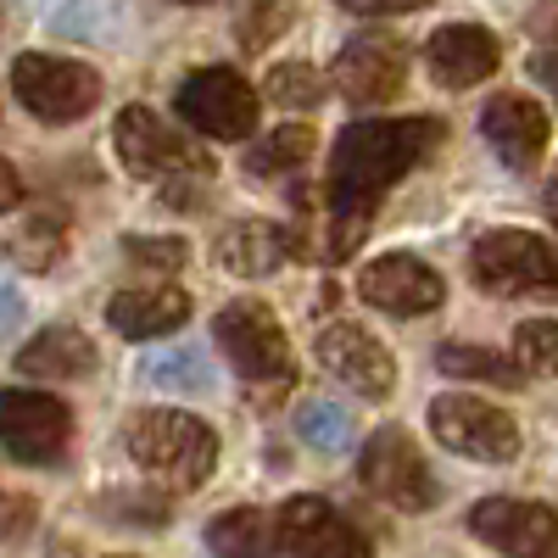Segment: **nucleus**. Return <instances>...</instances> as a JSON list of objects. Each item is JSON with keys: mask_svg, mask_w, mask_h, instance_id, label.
<instances>
[{"mask_svg": "<svg viewBox=\"0 0 558 558\" xmlns=\"http://www.w3.org/2000/svg\"><path fill=\"white\" fill-rule=\"evenodd\" d=\"M341 7L357 12V17H402V12L430 7V0H341Z\"/></svg>", "mask_w": 558, "mask_h": 558, "instance_id": "7c9ffc66", "label": "nucleus"}, {"mask_svg": "<svg viewBox=\"0 0 558 558\" xmlns=\"http://www.w3.org/2000/svg\"><path fill=\"white\" fill-rule=\"evenodd\" d=\"M447 140L441 118H368V123H352L341 140H336V157H330V207L352 213V223L363 229L375 202L402 184L418 162H430L436 146Z\"/></svg>", "mask_w": 558, "mask_h": 558, "instance_id": "f257e3e1", "label": "nucleus"}, {"mask_svg": "<svg viewBox=\"0 0 558 558\" xmlns=\"http://www.w3.org/2000/svg\"><path fill=\"white\" fill-rule=\"evenodd\" d=\"M123 252L134 263H151V268H179L184 263V241H162V235H129Z\"/></svg>", "mask_w": 558, "mask_h": 558, "instance_id": "c85d7f7f", "label": "nucleus"}, {"mask_svg": "<svg viewBox=\"0 0 558 558\" xmlns=\"http://www.w3.org/2000/svg\"><path fill=\"white\" fill-rule=\"evenodd\" d=\"M497 62H502L497 39H492L486 28H475V23L436 28L430 45H425V68H430V78L447 84V89H475L481 78L497 73Z\"/></svg>", "mask_w": 558, "mask_h": 558, "instance_id": "f3484780", "label": "nucleus"}, {"mask_svg": "<svg viewBox=\"0 0 558 558\" xmlns=\"http://www.w3.org/2000/svg\"><path fill=\"white\" fill-rule=\"evenodd\" d=\"M179 118L207 140H246L257 129V89L235 68H202L179 84Z\"/></svg>", "mask_w": 558, "mask_h": 558, "instance_id": "423d86ee", "label": "nucleus"}, {"mask_svg": "<svg viewBox=\"0 0 558 558\" xmlns=\"http://www.w3.org/2000/svg\"><path fill=\"white\" fill-rule=\"evenodd\" d=\"M207 547L218 558H274L279 553V514L263 508H229L207 525Z\"/></svg>", "mask_w": 558, "mask_h": 558, "instance_id": "412c9836", "label": "nucleus"}, {"mask_svg": "<svg viewBox=\"0 0 558 558\" xmlns=\"http://www.w3.org/2000/svg\"><path fill=\"white\" fill-rule=\"evenodd\" d=\"M542 207H547V218H553V229H558V168H553L547 191H542Z\"/></svg>", "mask_w": 558, "mask_h": 558, "instance_id": "c9c22d12", "label": "nucleus"}, {"mask_svg": "<svg viewBox=\"0 0 558 558\" xmlns=\"http://www.w3.org/2000/svg\"><path fill=\"white\" fill-rule=\"evenodd\" d=\"M357 296L368 307H380L391 318H418V313H436L447 286L430 263H418L408 252H391V257H375L363 274H357Z\"/></svg>", "mask_w": 558, "mask_h": 558, "instance_id": "4468645a", "label": "nucleus"}, {"mask_svg": "<svg viewBox=\"0 0 558 558\" xmlns=\"http://www.w3.org/2000/svg\"><path fill=\"white\" fill-rule=\"evenodd\" d=\"M336 84H341V96L352 107H386L402 96V84H408V51H402V39L391 34H357L341 45V62H336Z\"/></svg>", "mask_w": 558, "mask_h": 558, "instance_id": "f8f14e48", "label": "nucleus"}, {"mask_svg": "<svg viewBox=\"0 0 558 558\" xmlns=\"http://www.w3.org/2000/svg\"><path fill=\"white\" fill-rule=\"evenodd\" d=\"M57 241H62L57 223H28L23 235H17V246H12V257L23 268H51L57 263Z\"/></svg>", "mask_w": 558, "mask_h": 558, "instance_id": "cd10ccee", "label": "nucleus"}, {"mask_svg": "<svg viewBox=\"0 0 558 558\" xmlns=\"http://www.w3.org/2000/svg\"><path fill=\"white\" fill-rule=\"evenodd\" d=\"M470 279L492 296L558 302V246L531 235V229H492L470 252Z\"/></svg>", "mask_w": 558, "mask_h": 558, "instance_id": "7ed1b4c3", "label": "nucleus"}, {"mask_svg": "<svg viewBox=\"0 0 558 558\" xmlns=\"http://www.w3.org/2000/svg\"><path fill=\"white\" fill-rule=\"evenodd\" d=\"M73 436V413L45 391H0V447L23 463H57Z\"/></svg>", "mask_w": 558, "mask_h": 558, "instance_id": "9d476101", "label": "nucleus"}, {"mask_svg": "<svg viewBox=\"0 0 558 558\" xmlns=\"http://www.w3.org/2000/svg\"><path fill=\"white\" fill-rule=\"evenodd\" d=\"M525 28H531V39H542V45H547V51H558V0H547V7H536Z\"/></svg>", "mask_w": 558, "mask_h": 558, "instance_id": "2f4dec72", "label": "nucleus"}, {"mask_svg": "<svg viewBox=\"0 0 558 558\" xmlns=\"http://www.w3.org/2000/svg\"><path fill=\"white\" fill-rule=\"evenodd\" d=\"M531 78L547 89V96L558 101V51H542V57H531Z\"/></svg>", "mask_w": 558, "mask_h": 558, "instance_id": "473e14b6", "label": "nucleus"}, {"mask_svg": "<svg viewBox=\"0 0 558 558\" xmlns=\"http://www.w3.org/2000/svg\"><path fill=\"white\" fill-rule=\"evenodd\" d=\"M129 458L146 470L151 481L173 486V492H196L213 470H218V436L207 418L184 413V408H146L129 418Z\"/></svg>", "mask_w": 558, "mask_h": 558, "instance_id": "f03ea898", "label": "nucleus"}, {"mask_svg": "<svg viewBox=\"0 0 558 558\" xmlns=\"http://www.w3.org/2000/svg\"><path fill=\"white\" fill-rule=\"evenodd\" d=\"M17 324H23V302H17L12 286H0V336H12Z\"/></svg>", "mask_w": 558, "mask_h": 558, "instance_id": "f704fd0d", "label": "nucleus"}, {"mask_svg": "<svg viewBox=\"0 0 558 558\" xmlns=\"http://www.w3.org/2000/svg\"><path fill=\"white\" fill-rule=\"evenodd\" d=\"M140 375H146V386L196 397V391L213 386V363H207V352H196V347H168V352H151L146 363H140Z\"/></svg>", "mask_w": 558, "mask_h": 558, "instance_id": "4be33fe9", "label": "nucleus"}, {"mask_svg": "<svg viewBox=\"0 0 558 558\" xmlns=\"http://www.w3.org/2000/svg\"><path fill=\"white\" fill-rule=\"evenodd\" d=\"M0 23H7V7H0Z\"/></svg>", "mask_w": 558, "mask_h": 558, "instance_id": "4c0bfd02", "label": "nucleus"}, {"mask_svg": "<svg viewBox=\"0 0 558 558\" xmlns=\"http://www.w3.org/2000/svg\"><path fill=\"white\" fill-rule=\"evenodd\" d=\"M279 17H286V7H252V12L241 17V45H268L279 28H286Z\"/></svg>", "mask_w": 558, "mask_h": 558, "instance_id": "c756f323", "label": "nucleus"}, {"mask_svg": "<svg viewBox=\"0 0 558 558\" xmlns=\"http://www.w3.org/2000/svg\"><path fill=\"white\" fill-rule=\"evenodd\" d=\"M12 89L39 123H78L101 101V73L84 68V62H68V57L28 51V57L12 62Z\"/></svg>", "mask_w": 558, "mask_h": 558, "instance_id": "20e7f679", "label": "nucleus"}, {"mask_svg": "<svg viewBox=\"0 0 558 558\" xmlns=\"http://www.w3.org/2000/svg\"><path fill=\"white\" fill-rule=\"evenodd\" d=\"M436 363H441V375H452V380H486V386H502V391L525 386L520 368L508 357H497V352H486V347H441Z\"/></svg>", "mask_w": 558, "mask_h": 558, "instance_id": "b1692460", "label": "nucleus"}, {"mask_svg": "<svg viewBox=\"0 0 558 558\" xmlns=\"http://www.w3.org/2000/svg\"><path fill=\"white\" fill-rule=\"evenodd\" d=\"M96 363H101V352L84 330L51 324V330H39L17 352V375H28V380H84V375H96Z\"/></svg>", "mask_w": 558, "mask_h": 558, "instance_id": "6ab92c4d", "label": "nucleus"}, {"mask_svg": "<svg viewBox=\"0 0 558 558\" xmlns=\"http://www.w3.org/2000/svg\"><path fill=\"white\" fill-rule=\"evenodd\" d=\"M481 134H486V146L502 157V168L525 173L547 151V112L531 96H492L481 107Z\"/></svg>", "mask_w": 558, "mask_h": 558, "instance_id": "dca6fc26", "label": "nucleus"}, {"mask_svg": "<svg viewBox=\"0 0 558 558\" xmlns=\"http://www.w3.org/2000/svg\"><path fill=\"white\" fill-rule=\"evenodd\" d=\"M184 318H191V296H184L179 286H140V291H118L107 302V324L123 341L173 336Z\"/></svg>", "mask_w": 558, "mask_h": 558, "instance_id": "a211bd4d", "label": "nucleus"}, {"mask_svg": "<svg viewBox=\"0 0 558 558\" xmlns=\"http://www.w3.org/2000/svg\"><path fill=\"white\" fill-rule=\"evenodd\" d=\"M291 252H296L291 235H286L279 223H268V218H241V223H229V229H223V241H218L223 268H229V274H241V279H263V274H274Z\"/></svg>", "mask_w": 558, "mask_h": 558, "instance_id": "aec40b11", "label": "nucleus"}, {"mask_svg": "<svg viewBox=\"0 0 558 558\" xmlns=\"http://www.w3.org/2000/svg\"><path fill=\"white\" fill-rule=\"evenodd\" d=\"M17 202H23V179H17V168L7 157H0V213H12Z\"/></svg>", "mask_w": 558, "mask_h": 558, "instance_id": "72a5a7b5", "label": "nucleus"}, {"mask_svg": "<svg viewBox=\"0 0 558 558\" xmlns=\"http://www.w3.org/2000/svg\"><path fill=\"white\" fill-rule=\"evenodd\" d=\"M268 96L279 107H291V112H313L324 96H330V84H324V73L307 68V62H286V68L268 73Z\"/></svg>", "mask_w": 558, "mask_h": 558, "instance_id": "a878e982", "label": "nucleus"}, {"mask_svg": "<svg viewBox=\"0 0 558 558\" xmlns=\"http://www.w3.org/2000/svg\"><path fill=\"white\" fill-rule=\"evenodd\" d=\"M470 531L502 558H558V514L525 497H486L470 508Z\"/></svg>", "mask_w": 558, "mask_h": 558, "instance_id": "9b49d317", "label": "nucleus"}, {"mask_svg": "<svg viewBox=\"0 0 558 558\" xmlns=\"http://www.w3.org/2000/svg\"><path fill=\"white\" fill-rule=\"evenodd\" d=\"M179 7H207V0H179Z\"/></svg>", "mask_w": 558, "mask_h": 558, "instance_id": "e433bc0d", "label": "nucleus"}, {"mask_svg": "<svg viewBox=\"0 0 558 558\" xmlns=\"http://www.w3.org/2000/svg\"><path fill=\"white\" fill-rule=\"evenodd\" d=\"M514 368L520 375H558V324L531 318L514 330Z\"/></svg>", "mask_w": 558, "mask_h": 558, "instance_id": "bb28decb", "label": "nucleus"}, {"mask_svg": "<svg viewBox=\"0 0 558 558\" xmlns=\"http://www.w3.org/2000/svg\"><path fill=\"white\" fill-rule=\"evenodd\" d=\"M430 430L441 447L463 452V458H481V463H508L520 452V425L508 418L497 402H481V397H436L430 402Z\"/></svg>", "mask_w": 558, "mask_h": 558, "instance_id": "6e6552de", "label": "nucleus"}, {"mask_svg": "<svg viewBox=\"0 0 558 558\" xmlns=\"http://www.w3.org/2000/svg\"><path fill=\"white\" fill-rule=\"evenodd\" d=\"M313 146H318V134H313V123H291V129H274L268 140H257V146H252L246 168H252L257 179H274V173H291V168H302V162L313 157Z\"/></svg>", "mask_w": 558, "mask_h": 558, "instance_id": "5701e85b", "label": "nucleus"}, {"mask_svg": "<svg viewBox=\"0 0 558 558\" xmlns=\"http://www.w3.org/2000/svg\"><path fill=\"white\" fill-rule=\"evenodd\" d=\"M213 336H218L223 357L235 363L241 380H252V386L291 380V341L263 302H229L213 324Z\"/></svg>", "mask_w": 558, "mask_h": 558, "instance_id": "39448f33", "label": "nucleus"}, {"mask_svg": "<svg viewBox=\"0 0 558 558\" xmlns=\"http://www.w3.org/2000/svg\"><path fill=\"white\" fill-rule=\"evenodd\" d=\"M296 430H302V441H307V447H318V452H347V447H352V436H357V425L347 418V408H341V402H324V397L302 402Z\"/></svg>", "mask_w": 558, "mask_h": 558, "instance_id": "393cba45", "label": "nucleus"}, {"mask_svg": "<svg viewBox=\"0 0 558 558\" xmlns=\"http://www.w3.org/2000/svg\"><path fill=\"white\" fill-rule=\"evenodd\" d=\"M318 363L336 380H347V391H357L368 402H386L397 391V363L380 347V336H368L363 324H330L318 336Z\"/></svg>", "mask_w": 558, "mask_h": 558, "instance_id": "2eb2a0df", "label": "nucleus"}, {"mask_svg": "<svg viewBox=\"0 0 558 558\" xmlns=\"http://www.w3.org/2000/svg\"><path fill=\"white\" fill-rule=\"evenodd\" d=\"M118 157L134 179H179V173H202L196 146L184 140L168 118H157L151 107H123L118 112Z\"/></svg>", "mask_w": 558, "mask_h": 558, "instance_id": "1a4fd4ad", "label": "nucleus"}, {"mask_svg": "<svg viewBox=\"0 0 558 558\" xmlns=\"http://www.w3.org/2000/svg\"><path fill=\"white\" fill-rule=\"evenodd\" d=\"M357 475L380 502L402 508V514H425V508L436 502L430 463H425V452L413 447V436H402V430H375L368 436V447L357 458Z\"/></svg>", "mask_w": 558, "mask_h": 558, "instance_id": "0eeeda50", "label": "nucleus"}, {"mask_svg": "<svg viewBox=\"0 0 558 558\" xmlns=\"http://www.w3.org/2000/svg\"><path fill=\"white\" fill-rule=\"evenodd\" d=\"M279 547L291 558H375L368 536L324 497H291L279 508Z\"/></svg>", "mask_w": 558, "mask_h": 558, "instance_id": "ddd939ff", "label": "nucleus"}]
</instances>
